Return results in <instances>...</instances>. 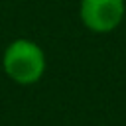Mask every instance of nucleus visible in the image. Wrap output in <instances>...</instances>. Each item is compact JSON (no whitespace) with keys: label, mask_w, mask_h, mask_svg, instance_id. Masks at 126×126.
I'll list each match as a JSON object with an SVG mask.
<instances>
[{"label":"nucleus","mask_w":126,"mask_h":126,"mask_svg":"<svg viewBox=\"0 0 126 126\" xmlns=\"http://www.w3.org/2000/svg\"><path fill=\"white\" fill-rule=\"evenodd\" d=\"M4 71L20 85L39 81L45 71V57L37 43L30 39H16L4 51Z\"/></svg>","instance_id":"1"},{"label":"nucleus","mask_w":126,"mask_h":126,"mask_svg":"<svg viewBox=\"0 0 126 126\" xmlns=\"http://www.w3.org/2000/svg\"><path fill=\"white\" fill-rule=\"evenodd\" d=\"M124 16V0H81L83 24L98 33L114 30Z\"/></svg>","instance_id":"2"}]
</instances>
